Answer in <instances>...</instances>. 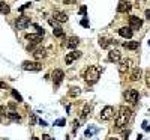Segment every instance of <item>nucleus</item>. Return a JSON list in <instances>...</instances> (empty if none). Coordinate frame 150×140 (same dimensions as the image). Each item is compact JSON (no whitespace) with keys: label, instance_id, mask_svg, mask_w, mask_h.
Here are the masks:
<instances>
[{"label":"nucleus","instance_id":"c756f323","mask_svg":"<svg viewBox=\"0 0 150 140\" xmlns=\"http://www.w3.org/2000/svg\"><path fill=\"white\" fill-rule=\"evenodd\" d=\"M35 29H36V32H38L39 35H42V36H44V35H45V32H44V29H42V27H39V26H35Z\"/></svg>","mask_w":150,"mask_h":140},{"label":"nucleus","instance_id":"5701e85b","mask_svg":"<svg viewBox=\"0 0 150 140\" xmlns=\"http://www.w3.org/2000/svg\"><path fill=\"white\" fill-rule=\"evenodd\" d=\"M53 33H54V36H57V38H63L65 36L63 29H62V27H54V29H53Z\"/></svg>","mask_w":150,"mask_h":140},{"label":"nucleus","instance_id":"aec40b11","mask_svg":"<svg viewBox=\"0 0 150 140\" xmlns=\"http://www.w3.org/2000/svg\"><path fill=\"white\" fill-rule=\"evenodd\" d=\"M89 113H90V104L87 102V104H84V107H83V110H81V115H80V118H81V119H86Z\"/></svg>","mask_w":150,"mask_h":140},{"label":"nucleus","instance_id":"7ed1b4c3","mask_svg":"<svg viewBox=\"0 0 150 140\" xmlns=\"http://www.w3.org/2000/svg\"><path fill=\"white\" fill-rule=\"evenodd\" d=\"M21 66H23L24 71H32V72H38L42 69V63L38 62V60H35V62H32V60H24L21 63Z\"/></svg>","mask_w":150,"mask_h":140},{"label":"nucleus","instance_id":"2f4dec72","mask_svg":"<svg viewBox=\"0 0 150 140\" xmlns=\"http://www.w3.org/2000/svg\"><path fill=\"white\" fill-rule=\"evenodd\" d=\"M95 131H96V130H90V128H89V130H86V136H87V137H89V136H93V134H95Z\"/></svg>","mask_w":150,"mask_h":140},{"label":"nucleus","instance_id":"f8f14e48","mask_svg":"<svg viewBox=\"0 0 150 140\" xmlns=\"http://www.w3.org/2000/svg\"><path fill=\"white\" fill-rule=\"evenodd\" d=\"M131 9H132V5H131L129 2H126V0H122V2L119 3V6H117V11H119L120 14L129 12Z\"/></svg>","mask_w":150,"mask_h":140},{"label":"nucleus","instance_id":"ea45409f","mask_svg":"<svg viewBox=\"0 0 150 140\" xmlns=\"http://www.w3.org/2000/svg\"><path fill=\"white\" fill-rule=\"evenodd\" d=\"M146 17H147V20H150V11L149 9L146 11Z\"/></svg>","mask_w":150,"mask_h":140},{"label":"nucleus","instance_id":"a18cd8bd","mask_svg":"<svg viewBox=\"0 0 150 140\" xmlns=\"http://www.w3.org/2000/svg\"><path fill=\"white\" fill-rule=\"evenodd\" d=\"M149 45H150V41H149Z\"/></svg>","mask_w":150,"mask_h":140},{"label":"nucleus","instance_id":"423d86ee","mask_svg":"<svg viewBox=\"0 0 150 140\" xmlns=\"http://www.w3.org/2000/svg\"><path fill=\"white\" fill-rule=\"evenodd\" d=\"M17 29L18 30H23V29H27V26L30 24V18L29 17H26V15H21L18 17V20H17Z\"/></svg>","mask_w":150,"mask_h":140},{"label":"nucleus","instance_id":"72a5a7b5","mask_svg":"<svg viewBox=\"0 0 150 140\" xmlns=\"http://www.w3.org/2000/svg\"><path fill=\"white\" fill-rule=\"evenodd\" d=\"M30 5H32V3H26V5H23V6L20 8V11H24V9H27V8H30Z\"/></svg>","mask_w":150,"mask_h":140},{"label":"nucleus","instance_id":"7c9ffc66","mask_svg":"<svg viewBox=\"0 0 150 140\" xmlns=\"http://www.w3.org/2000/svg\"><path fill=\"white\" fill-rule=\"evenodd\" d=\"M81 26H83V27H89V20L83 18V20H81Z\"/></svg>","mask_w":150,"mask_h":140},{"label":"nucleus","instance_id":"393cba45","mask_svg":"<svg viewBox=\"0 0 150 140\" xmlns=\"http://www.w3.org/2000/svg\"><path fill=\"white\" fill-rule=\"evenodd\" d=\"M11 93H12V97H14L17 101H18V102H23V97H21V95H20L18 92H17L15 89H12V91H11Z\"/></svg>","mask_w":150,"mask_h":140},{"label":"nucleus","instance_id":"f257e3e1","mask_svg":"<svg viewBox=\"0 0 150 140\" xmlns=\"http://www.w3.org/2000/svg\"><path fill=\"white\" fill-rule=\"evenodd\" d=\"M101 74H102V66L92 65V66H89V68H87L86 71H84L83 77H84V80H86L87 84H95L96 81L99 80Z\"/></svg>","mask_w":150,"mask_h":140},{"label":"nucleus","instance_id":"e433bc0d","mask_svg":"<svg viewBox=\"0 0 150 140\" xmlns=\"http://www.w3.org/2000/svg\"><path fill=\"white\" fill-rule=\"evenodd\" d=\"M39 125H42V127H47V122H45V120H42V119H39Z\"/></svg>","mask_w":150,"mask_h":140},{"label":"nucleus","instance_id":"6ab92c4d","mask_svg":"<svg viewBox=\"0 0 150 140\" xmlns=\"http://www.w3.org/2000/svg\"><path fill=\"white\" fill-rule=\"evenodd\" d=\"M123 47L128 48V50H137L140 47V42L138 41H128V42L123 44Z\"/></svg>","mask_w":150,"mask_h":140},{"label":"nucleus","instance_id":"a211bd4d","mask_svg":"<svg viewBox=\"0 0 150 140\" xmlns=\"http://www.w3.org/2000/svg\"><path fill=\"white\" fill-rule=\"evenodd\" d=\"M26 39L27 41H32V42H35V44H39L41 41H42V35H33V33H27L26 35Z\"/></svg>","mask_w":150,"mask_h":140},{"label":"nucleus","instance_id":"6e6552de","mask_svg":"<svg viewBox=\"0 0 150 140\" xmlns=\"http://www.w3.org/2000/svg\"><path fill=\"white\" fill-rule=\"evenodd\" d=\"M63 77H65V74L62 69H54V71H53V83H54L56 87L63 81Z\"/></svg>","mask_w":150,"mask_h":140},{"label":"nucleus","instance_id":"79ce46f5","mask_svg":"<svg viewBox=\"0 0 150 140\" xmlns=\"http://www.w3.org/2000/svg\"><path fill=\"white\" fill-rule=\"evenodd\" d=\"M107 140H117L116 137H110V139H107Z\"/></svg>","mask_w":150,"mask_h":140},{"label":"nucleus","instance_id":"f03ea898","mask_svg":"<svg viewBox=\"0 0 150 140\" xmlns=\"http://www.w3.org/2000/svg\"><path fill=\"white\" fill-rule=\"evenodd\" d=\"M131 116H132V110L129 107H126V106H122L119 109V113H117V116H116L114 124H116L117 128H123L131 120Z\"/></svg>","mask_w":150,"mask_h":140},{"label":"nucleus","instance_id":"bb28decb","mask_svg":"<svg viewBox=\"0 0 150 140\" xmlns=\"http://www.w3.org/2000/svg\"><path fill=\"white\" fill-rule=\"evenodd\" d=\"M48 23H50V26H53V27H60V26H59V21L54 20V18H50Z\"/></svg>","mask_w":150,"mask_h":140},{"label":"nucleus","instance_id":"473e14b6","mask_svg":"<svg viewBox=\"0 0 150 140\" xmlns=\"http://www.w3.org/2000/svg\"><path fill=\"white\" fill-rule=\"evenodd\" d=\"M0 89H9V86H8L5 81H2V80H0Z\"/></svg>","mask_w":150,"mask_h":140},{"label":"nucleus","instance_id":"58836bf2","mask_svg":"<svg viewBox=\"0 0 150 140\" xmlns=\"http://www.w3.org/2000/svg\"><path fill=\"white\" fill-rule=\"evenodd\" d=\"M63 2H65V5H69V3H74L75 0H63Z\"/></svg>","mask_w":150,"mask_h":140},{"label":"nucleus","instance_id":"f3484780","mask_svg":"<svg viewBox=\"0 0 150 140\" xmlns=\"http://www.w3.org/2000/svg\"><path fill=\"white\" fill-rule=\"evenodd\" d=\"M78 44H80V38L72 36V38H69V39H68L66 47H68V48H71V50H74L75 47H78Z\"/></svg>","mask_w":150,"mask_h":140},{"label":"nucleus","instance_id":"39448f33","mask_svg":"<svg viewBox=\"0 0 150 140\" xmlns=\"http://www.w3.org/2000/svg\"><path fill=\"white\" fill-rule=\"evenodd\" d=\"M113 116H114V109H113L111 106H105V107L102 109V111H101V115H99V119L104 120V122H107V120H110Z\"/></svg>","mask_w":150,"mask_h":140},{"label":"nucleus","instance_id":"9b49d317","mask_svg":"<svg viewBox=\"0 0 150 140\" xmlns=\"http://www.w3.org/2000/svg\"><path fill=\"white\" fill-rule=\"evenodd\" d=\"M80 56H81V51H77V50H74V51H71V53H68V54H66V57H65L66 65H71L75 59H78Z\"/></svg>","mask_w":150,"mask_h":140},{"label":"nucleus","instance_id":"b1692460","mask_svg":"<svg viewBox=\"0 0 150 140\" xmlns=\"http://www.w3.org/2000/svg\"><path fill=\"white\" fill-rule=\"evenodd\" d=\"M110 44H111V39H107V38H101V39H99V45H101L102 48H107Z\"/></svg>","mask_w":150,"mask_h":140},{"label":"nucleus","instance_id":"c03bdc74","mask_svg":"<svg viewBox=\"0 0 150 140\" xmlns=\"http://www.w3.org/2000/svg\"><path fill=\"white\" fill-rule=\"evenodd\" d=\"M141 137H143V136H138V139H137V140H141Z\"/></svg>","mask_w":150,"mask_h":140},{"label":"nucleus","instance_id":"dca6fc26","mask_svg":"<svg viewBox=\"0 0 150 140\" xmlns=\"http://www.w3.org/2000/svg\"><path fill=\"white\" fill-rule=\"evenodd\" d=\"M33 57L36 60H41V59H45L47 57V50L45 48H38L33 51Z\"/></svg>","mask_w":150,"mask_h":140},{"label":"nucleus","instance_id":"ddd939ff","mask_svg":"<svg viewBox=\"0 0 150 140\" xmlns=\"http://www.w3.org/2000/svg\"><path fill=\"white\" fill-rule=\"evenodd\" d=\"M119 35L123 36V38H126V39H131L132 35H134V30H132L129 26H128V27H120L119 29Z\"/></svg>","mask_w":150,"mask_h":140},{"label":"nucleus","instance_id":"1a4fd4ad","mask_svg":"<svg viewBox=\"0 0 150 140\" xmlns=\"http://www.w3.org/2000/svg\"><path fill=\"white\" fill-rule=\"evenodd\" d=\"M131 65H132V60H131V59L120 60V63H119V72H120V74H125L126 71H129Z\"/></svg>","mask_w":150,"mask_h":140},{"label":"nucleus","instance_id":"a878e982","mask_svg":"<svg viewBox=\"0 0 150 140\" xmlns=\"http://www.w3.org/2000/svg\"><path fill=\"white\" fill-rule=\"evenodd\" d=\"M8 116H9L11 119H14V120H17V122H20V120H21L20 115H18V113H15V111H11V113H8Z\"/></svg>","mask_w":150,"mask_h":140},{"label":"nucleus","instance_id":"20e7f679","mask_svg":"<svg viewBox=\"0 0 150 140\" xmlns=\"http://www.w3.org/2000/svg\"><path fill=\"white\" fill-rule=\"evenodd\" d=\"M125 100H126L128 102H131V104H137L138 100H140V93H138V91H135V89H129V91H126V92H125Z\"/></svg>","mask_w":150,"mask_h":140},{"label":"nucleus","instance_id":"4c0bfd02","mask_svg":"<svg viewBox=\"0 0 150 140\" xmlns=\"http://www.w3.org/2000/svg\"><path fill=\"white\" fill-rule=\"evenodd\" d=\"M36 122V116H35V113H32V124H35Z\"/></svg>","mask_w":150,"mask_h":140},{"label":"nucleus","instance_id":"c9c22d12","mask_svg":"<svg viewBox=\"0 0 150 140\" xmlns=\"http://www.w3.org/2000/svg\"><path fill=\"white\" fill-rule=\"evenodd\" d=\"M42 140H53V139H51L48 134H44V136H42Z\"/></svg>","mask_w":150,"mask_h":140},{"label":"nucleus","instance_id":"4be33fe9","mask_svg":"<svg viewBox=\"0 0 150 140\" xmlns=\"http://www.w3.org/2000/svg\"><path fill=\"white\" fill-rule=\"evenodd\" d=\"M81 93V89H80V87H77V86H74V87H71V89H69V97H78V95H80Z\"/></svg>","mask_w":150,"mask_h":140},{"label":"nucleus","instance_id":"37998d69","mask_svg":"<svg viewBox=\"0 0 150 140\" xmlns=\"http://www.w3.org/2000/svg\"><path fill=\"white\" fill-rule=\"evenodd\" d=\"M32 140H39L38 137H32Z\"/></svg>","mask_w":150,"mask_h":140},{"label":"nucleus","instance_id":"9d476101","mask_svg":"<svg viewBox=\"0 0 150 140\" xmlns=\"http://www.w3.org/2000/svg\"><path fill=\"white\" fill-rule=\"evenodd\" d=\"M120 59H122V53L117 48L110 50V53H108V60L110 62H120Z\"/></svg>","mask_w":150,"mask_h":140},{"label":"nucleus","instance_id":"c85d7f7f","mask_svg":"<svg viewBox=\"0 0 150 140\" xmlns=\"http://www.w3.org/2000/svg\"><path fill=\"white\" fill-rule=\"evenodd\" d=\"M86 14H87V8L83 5L81 8H80V15H83V17H86Z\"/></svg>","mask_w":150,"mask_h":140},{"label":"nucleus","instance_id":"412c9836","mask_svg":"<svg viewBox=\"0 0 150 140\" xmlns=\"http://www.w3.org/2000/svg\"><path fill=\"white\" fill-rule=\"evenodd\" d=\"M0 12H2L3 15H8L11 12V8H9V5H6L5 2H0Z\"/></svg>","mask_w":150,"mask_h":140},{"label":"nucleus","instance_id":"a19ab883","mask_svg":"<svg viewBox=\"0 0 150 140\" xmlns=\"http://www.w3.org/2000/svg\"><path fill=\"white\" fill-rule=\"evenodd\" d=\"M147 84H149V86H150V74H149V75H147Z\"/></svg>","mask_w":150,"mask_h":140},{"label":"nucleus","instance_id":"0eeeda50","mask_svg":"<svg viewBox=\"0 0 150 140\" xmlns=\"http://www.w3.org/2000/svg\"><path fill=\"white\" fill-rule=\"evenodd\" d=\"M141 26H143V20H141V18H138V17H135V15L129 17V27L132 30H138Z\"/></svg>","mask_w":150,"mask_h":140},{"label":"nucleus","instance_id":"cd10ccee","mask_svg":"<svg viewBox=\"0 0 150 140\" xmlns=\"http://www.w3.org/2000/svg\"><path fill=\"white\" fill-rule=\"evenodd\" d=\"M65 124H66V119H57L54 122V125H57V127H63Z\"/></svg>","mask_w":150,"mask_h":140},{"label":"nucleus","instance_id":"f704fd0d","mask_svg":"<svg viewBox=\"0 0 150 140\" xmlns=\"http://www.w3.org/2000/svg\"><path fill=\"white\" fill-rule=\"evenodd\" d=\"M72 125H74V133H75V131H77V128L80 127V125H78V120H74V122H72Z\"/></svg>","mask_w":150,"mask_h":140},{"label":"nucleus","instance_id":"2eb2a0df","mask_svg":"<svg viewBox=\"0 0 150 140\" xmlns=\"http://www.w3.org/2000/svg\"><path fill=\"white\" fill-rule=\"evenodd\" d=\"M53 17H54V20H57L59 23H65V21H68V14H66V12H62V11H54Z\"/></svg>","mask_w":150,"mask_h":140},{"label":"nucleus","instance_id":"4468645a","mask_svg":"<svg viewBox=\"0 0 150 140\" xmlns=\"http://www.w3.org/2000/svg\"><path fill=\"white\" fill-rule=\"evenodd\" d=\"M141 75H143L141 68H134V69H132V72H131V75H129V80L131 81H138L141 78Z\"/></svg>","mask_w":150,"mask_h":140}]
</instances>
